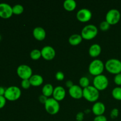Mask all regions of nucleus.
Masks as SVG:
<instances>
[{"label": "nucleus", "mask_w": 121, "mask_h": 121, "mask_svg": "<svg viewBox=\"0 0 121 121\" xmlns=\"http://www.w3.org/2000/svg\"><path fill=\"white\" fill-rule=\"evenodd\" d=\"M83 97L87 101L95 102L99 98V91L93 86L89 85L83 89Z\"/></svg>", "instance_id": "nucleus-1"}, {"label": "nucleus", "mask_w": 121, "mask_h": 121, "mask_svg": "<svg viewBox=\"0 0 121 121\" xmlns=\"http://www.w3.org/2000/svg\"><path fill=\"white\" fill-rule=\"evenodd\" d=\"M105 68V64L100 59H94L89 66V72L92 75L98 76L101 74Z\"/></svg>", "instance_id": "nucleus-2"}, {"label": "nucleus", "mask_w": 121, "mask_h": 121, "mask_svg": "<svg viewBox=\"0 0 121 121\" xmlns=\"http://www.w3.org/2000/svg\"><path fill=\"white\" fill-rule=\"evenodd\" d=\"M105 67L108 72L114 74L121 73V61L117 59H110L106 61Z\"/></svg>", "instance_id": "nucleus-3"}, {"label": "nucleus", "mask_w": 121, "mask_h": 121, "mask_svg": "<svg viewBox=\"0 0 121 121\" xmlns=\"http://www.w3.org/2000/svg\"><path fill=\"white\" fill-rule=\"evenodd\" d=\"M98 33V28L93 24H87L83 28L81 31V35L85 40H89L94 39Z\"/></svg>", "instance_id": "nucleus-4"}, {"label": "nucleus", "mask_w": 121, "mask_h": 121, "mask_svg": "<svg viewBox=\"0 0 121 121\" xmlns=\"http://www.w3.org/2000/svg\"><path fill=\"white\" fill-rule=\"evenodd\" d=\"M21 95V89L18 86H11L6 89L4 97L9 101H15L20 98Z\"/></svg>", "instance_id": "nucleus-5"}, {"label": "nucleus", "mask_w": 121, "mask_h": 121, "mask_svg": "<svg viewBox=\"0 0 121 121\" xmlns=\"http://www.w3.org/2000/svg\"><path fill=\"white\" fill-rule=\"evenodd\" d=\"M46 111L50 115H56L59 112L60 104L59 101L53 98H49L44 104Z\"/></svg>", "instance_id": "nucleus-6"}, {"label": "nucleus", "mask_w": 121, "mask_h": 121, "mask_svg": "<svg viewBox=\"0 0 121 121\" xmlns=\"http://www.w3.org/2000/svg\"><path fill=\"white\" fill-rule=\"evenodd\" d=\"M93 86L98 91H103L107 88L109 85V80L107 77L101 74L94 77L93 80Z\"/></svg>", "instance_id": "nucleus-7"}, {"label": "nucleus", "mask_w": 121, "mask_h": 121, "mask_svg": "<svg viewBox=\"0 0 121 121\" xmlns=\"http://www.w3.org/2000/svg\"><path fill=\"white\" fill-rule=\"evenodd\" d=\"M121 13L118 9L113 8L107 12L105 17L106 21L110 25L117 24L121 19Z\"/></svg>", "instance_id": "nucleus-8"}, {"label": "nucleus", "mask_w": 121, "mask_h": 121, "mask_svg": "<svg viewBox=\"0 0 121 121\" xmlns=\"http://www.w3.org/2000/svg\"><path fill=\"white\" fill-rule=\"evenodd\" d=\"M17 73L20 78L23 79H29L33 75L31 67L27 65H21L17 67Z\"/></svg>", "instance_id": "nucleus-9"}, {"label": "nucleus", "mask_w": 121, "mask_h": 121, "mask_svg": "<svg viewBox=\"0 0 121 121\" xmlns=\"http://www.w3.org/2000/svg\"><path fill=\"white\" fill-rule=\"evenodd\" d=\"M13 14V7L7 3H0V17L7 19L10 18Z\"/></svg>", "instance_id": "nucleus-10"}, {"label": "nucleus", "mask_w": 121, "mask_h": 121, "mask_svg": "<svg viewBox=\"0 0 121 121\" xmlns=\"http://www.w3.org/2000/svg\"><path fill=\"white\" fill-rule=\"evenodd\" d=\"M92 13L88 8H82L76 13V17L81 22H87L91 19Z\"/></svg>", "instance_id": "nucleus-11"}, {"label": "nucleus", "mask_w": 121, "mask_h": 121, "mask_svg": "<svg viewBox=\"0 0 121 121\" xmlns=\"http://www.w3.org/2000/svg\"><path fill=\"white\" fill-rule=\"evenodd\" d=\"M41 56L47 60H51L56 56L55 49L51 46H46L41 50Z\"/></svg>", "instance_id": "nucleus-12"}, {"label": "nucleus", "mask_w": 121, "mask_h": 121, "mask_svg": "<svg viewBox=\"0 0 121 121\" xmlns=\"http://www.w3.org/2000/svg\"><path fill=\"white\" fill-rule=\"evenodd\" d=\"M69 93L74 99H80L83 97V89L79 85H74L69 89Z\"/></svg>", "instance_id": "nucleus-13"}, {"label": "nucleus", "mask_w": 121, "mask_h": 121, "mask_svg": "<svg viewBox=\"0 0 121 121\" xmlns=\"http://www.w3.org/2000/svg\"><path fill=\"white\" fill-rule=\"evenodd\" d=\"M66 90L63 86H58L54 88L53 93V96L54 99L57 101H60L65 99L66 96Z\"/></svg>", "instance_id": "nucleus-14"}, {"label": "nucleus", "mask_w": 121, "mask_h": 121, "mask_svg": "<svg viewBox=\"0 0 121 121\" xmlns=\"http://www.w3.org/2000/svg\"><path fill=\"white\" fill-rule=\"evenodd\" d=\"M106 107L105 104L102 102H96L93 105L92 108V111L96 116H99L104 115L105 112Z\"/></svg>", "instance_id": "nucleus-15"}, {"label": "nucleus", "mask_w": 121, "mask_h": 121, "mask_svg": "<svg viewBox=\"0 0 121 121\" xmlns=\"http://www.w3.org/2000/svg\"><path fill=\"white\" fill-rule=\"evenodd\" d=\"M33 35L36 40L42 41L46 37V30L41 27H36L33 29Z\"/></svg>", "instance_id": "nucleus-16"}, {"label": "nucleus", "mask_w": 121, "mask_h": 121, "mask_svg": "<svg viewBox=\"0 0 121 121\" xmlns=\"http://www.w3.org/2000/svg\"><path fill=\"white\" fill-rule=\"evenodd\" d=\"M102 48L99 44L95 43L91 45L89 49V54L92 57H96L100 54Z\"/></svg>", "instance_id": "nucleus-17"}, {"label": "nucleus", "mask_w": 121, "mask_h": 121, "mask_svg": "<svg viewBox=\"0 0 121 121\" xmlns=\"http://www.w3.org/2000/svg\"><path fill=\"white\" fill-rule=\"evenodd\" d=\"M29 80L31 85L33 86H39L43 83V78L40 74H33Z\"/></svg>", "instance_id": "nucleus-18"}, {"label": "nucleus", "mask_w": 121, "mask_h": 121, "mask_svg": "<svg viewBox=\"0 0 121 121\" xmlns=\"http://www.w3.org/2000/svg\"><path fill=\"white\" fill-rule=\"evenodd\" d=\"M83 38L81 34H73L69 38V43L73 46H77L82 41Z\"/></svg>", "instance_id": "nucleus-19"}, {"label": "nucleus", "mask_w": 121, "mask_h": 121, "mask_svg": "<svg viewBox=\"0 0 121 121\" xmlns=\"http://www.w3.org/2000/svg\"><path fill=\"white\" fill-rule=\"evenodd\" d=\"M53 91H54V87L53 85L50 83H47L43 86L42 88V93L44 96L48 97L51 96L53 95Z\"/></svg>", "instance_id": "nucleus-20"}, {"label": "nucleus", "mask_w": 121, "mask_h": 121, "mask_svg": "<svg viewBox=\"0 0 121 121\" xmlns=\"http://www.w3.org/2000/svg\"><path fill=\"white\" fill-rule=\"evenodd\" d=\"M77 4L74 0H65L63 2V7L66 10L72 11L76 8Z\"/></svg>", "instance_id": "nucleus-21"}, {"label": "nucleus", "mask_w": 121, "mask_h": 121, "mask_svg": "<svg viewBox=\"0 0 121 121\" xmlns=\"http://www.w3.org/2000/svg\"><path fill=\"white\" fill-rule=\"evenodd\" d=\"M112 95L117 100H121V87L117 86L113 88L112 91Z\"/></svg>", "instance_id": "nucleus-22"}, {"label": "nucleus", "mask_w": 121, "mask_h": 121, "mask_svg": "<svg viewBox=\"0 0 121 121\" xmlns=\"http://www.w3.org/2000/svg\"><path fill=\"white\" fill-rule=\"evenodd\" d=\"M24 11V7L21 4H15L13 7V13L15 15H20Z\"/></svg>", "instance_id": "nucleus-23"}, {"label": "nucleus", "mask_w": 121, "mask_h": 121, "mask_svg": "<svg viewBox=\"0 0 121 121\" xmlns=\"http://www.w3.org/2000/svg\"><path fill=\"white\" fill-rule=\"evenodd\" d=\"M41 56V50L39 49H33L30 52V57L33 60H38L40 59Z\"/></svg>", "instance_id": "nucleus-24"}, {"label": "nucleus", "mask_w": 121, "mask_h": 121, "mask_svg": "<svg viewBox=\"0 0 121 121\" xmlns=\"http://www.w3.org/2000/svg\"><path fill=\"white\" fill-rule=\"evenodd\" d=\"M89 78L87 77L82 76L79 79V84H80V86L81 87H83V89L89 86Z\"/></svg>", "instance_id": "nucleus-25"}, {"label": "nucleus", "mask_w": 121, "mask_h": 121, "mask_svg": "<svg viewBox=\"0 0 121 121\" xmlns=\"http://www.w3.org/2000/svg\"><path fill=\"white\" fill-rule=\"evenodd\" d=\"M111 25L105 20V21H102L99 25V28L102 31H107L109 29Z\"/></svg>", "instance_id": "nucleus-26"}, {"label": "nucleus", "mask_w": 121, "mask_h": 121, "mask_svg": "<svg viewBox=\"0 0 121 121\" xmlns=\"http://www.w3.org/2000/svg\"><path fill=\"white\" fill-rule=\"evenodd\" d=\"M21 85L22 88L26 89H28L30 87V86H31L29 79H23V80H22L21 82Z\"/></svg>", "instance_id": "nucleus-27"}, {"label": "nucleus", "mask_w": 121, "mask_h": 121, "mask_svg": "<svg viewBox=\"0 0 121 121\" xmlns=\"http://www.w3.org/2000/svg\"><path fill=\"white\" fill-rule=\"evenodd\" d=\"M119 110L117 108H113V109L111 111V113H110V116H111L112 119H115L119 115Z\"/></svg>", "instance_id": "nucleus-28"}, {"label": "nucleus", "mask_w": 121, "mask_h": 121, "mask_svg": "<svg viewBox=\"0 0 121 121\" xmlns=\"http://www.w3.org/2000/svg\"><path fill=\"white\" fill-rule=\"evenodd\" d=\"M56 78L59 81H61L65 79V74L61 71H58L56 73Z\"/></svg>", "instance_id": "nucleus-29"}, {"label": "nucleus", "mask_w": 121, "mask_h": 121, "mask_svg": "<svg viewBox=\"0 0 121 121\" xmlns=\"http://www.w3.org/2000/svg\"><path fill=\"white\" fill-rule=\"evenodd\" d=\"M114 82L118 86L121 85V73L115 74L114 77Z\"/></svg>", "instance_id": "nucleus-30"}, {"label": "nucleus", "mask_w": 121, "mask_h": 121, "mask_svg": "<svg viewBox=\"0 0 121 121\" xmlns=\"http://www.w3.org/2000/svg\"><path fill=\"white\" fill-rule=\"evenodd\" d=\"M84 117H85L84 112H79L76 116V119L77 121H82L84 119Z\"/></svg>", "instance_id": "nucleus-31"}, {"label": "nucleus", "mask_w": 121, "mask_h": 121, "mask_svg": "<svg viewBox=\"0 0 121 121\" xmlns=\"http://www.w3.org/2000/svg\"><path fill=\"white\" fill-rule=\"evenodd\" d=\"M107 118L104 115L99 116H96L93 119V121H107Z\"/></svg>", "instance_id": "nucleus-32"}, {"label": "nucleus", "mask_w": 121, "mask_h": 121, "mask_svg": "<svg viewBox=\"0 0 121 121\" xmlns=\"http://www.w3.org/2000/svg\"><path fill=\"white\" fill-rule=\"evenodd\" d=\"M7 99L5 98L4 96H0V109H2L4 107L6 104Z\"/></svg>", "instance_id": "nucleus-33"}, {"label": "nucleus", "mask_w": 121, "mask_h": 121, "mask_svg": "<svg viewBox=\"0 0 121 121\" xmlns=\"http://www.w3.org/2000/svg\"><path fill=\"white\" fill-rule=\"evenodd\" d=\"M39 101H40L41 104H45V103L46 102L47 100L48 99V98H47V96H46L42 94L39 96Z\"/></svg>", "instance_id": "nucleus-34"}, {"label": "nucleus", "mask_w": 121, "mask_h": 121, "mask_svg": "<svg viewBox=\"0 0 121 121\" xmlns=\"http://www.w3.org/2000/svg\"><path fill=\"white\" fill-rule=\"evenodd\" d=\"M73 85H74V84H73V82L72 80H68L66 82V86H67L69 89L71 87H72Z\"/></svg>", "instance_id": "nucleus-35"}, {"label": "nucleus", "mask_w": 121, "mask_h": 121, "mask_svg": "<svg viewBox=\"0 0 121 121\" xmlns=\"http://www.w3.org/2000/svg\"><path fill=\"white\" fill-rule=\"evenodd\" d=\"M5 90L6 89H5L4 87L0 86V96H4Z\"/></svg>", "instance_id": "nucleus-36"}, {"label": "nucleus", "mask_w": 121, "mask_h": 121, "mask_svg": "<svg viewBox=\"0 0 121 121\" xmlns=\"http://www.w3.org/2000/svg\"><path fill=\"white\" fill-rule=\"evenodd\" d=\"M1 39H2V37H1V34H0V41H1Z\"/></svg>", "instance_id": "nucleus-37"}]
</instances>
